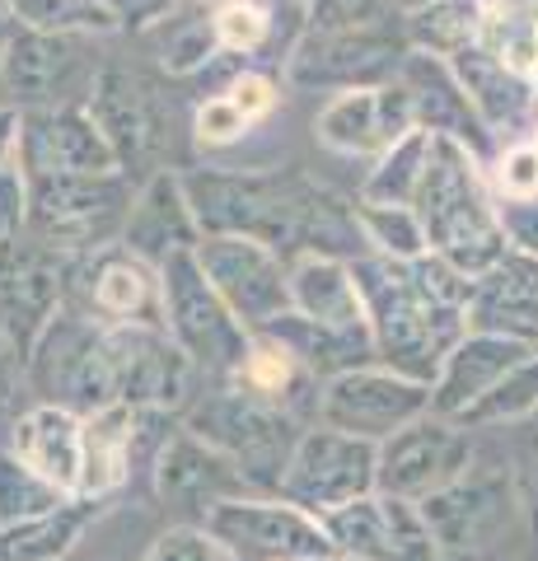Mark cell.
I'll use <instances>...</instances> for the list:
<instances>
[{"label":"cell","instance_id":"26","mask_svg":"<svg viewBox=\"0 0 538 561\" xmlns=\"http://www.w3.org/2000/svg\"><path fill=\"white\" fill-rule=\"evenodd\" d=\"M117 243H127L131 253H141L154 267L183 249H197L202 225H197V210H193V197H187V183L179 169H160L136 183V202L127 210V225Z\"/></svg>","mask_w":538,"mask_h":561},{"label":"cell","instance_id":"59","mask_svg":"<svg viewBox=\"0 0 538 561\" xmlns=\"http://www.w3.org/2000/svg\"><path fill=\"white\" fill-rule=\"evenodd\" d=\"M496 561H506V557H496Z\"/></svg>","mask_w":538,"mask_h":561},{"label":"cell","instance_id":"49","mask_svg":"<svg viewBox=\"0 0 538 561\" xmlns=\"http://www.w3.org/2000/svg\"><path fill=\"white\" fill-rule=\"evenodd\" d=\"M28 225V173L24 164L0 169V234H20Z\"/></svg>","mask_w":538,"mask_h":561},{"label":"cell","instance_id":"58","mask_svg":"<svg viewBox=\"0 0 538 561\" xmlns=\"http://www.w3.org/2000/svg\"><path fill=\"white\" fill-rule=\"evenodd\" d=\"M478 5H492V0H478Z\"/></svg>","mask_w":538,"mask_h":561},{"label":"cell","instance_id":"42","mask_svg":"<svg viewBox=\"0 0 538 561\" xmlns=\"http://www.w3.org/2000/svg\"><path fill=\"white\" fill-rule=\"evenodd\" d=\"M356 220H360V234H366L370 253L403 257V262L431 253L426 230H422V220H416V206H375V202L356 197Z\"/></svg>","mask_w":538,"mask_h":561},{"label":"cell","instance_id":"56","mask_svg":"<svg viewBox=\"0 0 538 561\" xmlns=\"http://www.w3.org/2000/svg\"><path fill=\"white\" fill-rule=\"evenodd\" d=\"M0 351H10V342H5V332H0Z\"/></svg>","mask_w":538,"mask_h":561},{"label":"cell","instance_id":"29","mask_svg":"<svg viewBox=\"0 0 538 561\" xmlns=\"http://www.w3.org/2000/svg\"><path fill=\"white\" fill-rule=\"evenodd\" d=\"M136 468H141V454H136V408L108 402V408H99L80 421V491L76 496L108 505L131 482Z\"/></svg>","mask_w":538,"mask_h":561},{"label":"cell","instance_id":"53","mask_svg":"<svg viewBox=\"0 0 538 561\" xmlns=\"http://www.w3.org/2000/svg\"><path fill=\"white\" fill-rule=\"evenodd\" d=\"M20 28V20H14L10 0H0V61H5V47H10V33Z\"/></svg>","mask_w":538,"mask_h":561},{"label":"cell","instance_id":"17","mask_svg":"<svg viewBox=\"0 0 538 561\" xmlns=\"http://www.w3.org/2000/svg\"><path fill=\"white\" fill-rule=\"evenodd\" d=\"M426 412H431V383L398 375L379 360L323 379V393H319V421L375 445Z\"/></svg>","mask_w":538,"mask_h":561},{"label":"cell","instance_id":"37","mask_svg":"<svg viewBox=\"0 0 538 561\" xmlns=\"http://www.w3.org/2000/svg\"><path fill=\"white\" fill-rule=\"evenodd\" d=\"M426 160H431V131L412 127L403 140H393V146L370 164L366 183H360V202H375V206H412L416 202V187H422Z\"/></svg>","mask_w":538,"mask_h":561},{"label":"cell","instance_id":"45","mask_svg":"<svg viewBox=\"0 0 538 561\" xmlns=\"http://www.w3.org/2000/svg\"><path fill=\"white\" fill-rule=\"evenodd\" d=\"M300 14L309 33H346V28L385 24L398 10L389 0H300Z\"/></svg>","mask_w":538,"mask_h":561},{"label":"cell","instance_id":"25","mask_svg":"<svg viewBox=\"0 0 538 561\" xmlns=\"http://www.w3.org/2000/svg\"><path fill=\"white\" fill-rule=\"evenodd\" d=\"M529 351H538V342L511 337V332H492V328H468L455 342V351L445 356L440 375L431 379V412L459 421L468 408H478Z\"/></svg>","mask_w":538,"mask_h":561},{"label":"cell","instance_id":"18","mask_svg":"<svg viewBox=\"0 0 538 561\" xmlns=\"http://www.w3.org/2000/svg\"><path fill=\"white\" fill-rule=\"evenodd\" d=\"M337 561H440V542L416 501L370 491L342 511L319 515Z\"/></svg>","mask_w":538,"mask_h":561},{"label":"cell","instance_id":"35","mask_svg":"<svg viewBox=\"0 0 538 561\" xmlns=\"http://www.w3.org/2000/svg\"><path fill=\"white\" fill-rule=\"evenodd\" d=\"M99 515H103V501L71 496L47 515L5 524L0 529V561H61Z\"/></svg>","mask_w":538,"mask_h":561},{"label":"cell","instance_id":"9","mask_svg":"<svg viewBox=\"0 0 538 561\" xmlns=\"http://www.w3.org/2000/svg\"><path fill=\"white\" fill-rule=\"evenodd\" d=\"M412 51L403 20L346 28V33H300L282 66V76L295 90H366V84H389L398 66Z\"/></svg>","mask_w":538,"mask_h":561},{"label":"cell","instance_id":"43","mask_svg":"<svg viewBox=\"0 0 538 561\" xmlns=\"http://www.w3.org/2000/svg\"><path fill=\"white\" fill-rule=\"evenodd\" d=\"M193 146L197 150H230V146H239L249 131H253V122L239 113V103L230 99V94H211V99H202L197 108H193Z\"/></svg>","mask_w":538,"mask_h":561},{"label":"cell","instance_id":"27","mask_svg":"<svg viewBox=\"0 0 538 561\" xmlns=\"http://www.w3.org/2000/svg\"><path fill=\"white\" fill-rule=\"evenodd\" d=\"M455 66V76L463 84L468 103L478 108V117L488 122V131L506 146V140H519L538 127V84L519 80L515 70H506L478 38L459 47L455 57H445Z\"/></svg>","mask_w":538,"mask_h":561},{"label":"cell","instance_id":"11","mask_svg":"<svg viewBox=\"0 0 538 561\" xmlns=\"http://www.w3.org/2000/svg\"><path fill=\"white\" fill-rule=\"evenodd\" d=\"M211 529L225 552L234 561H314L333 557V538H328L323 519L305 505L286 501L282 491H249L216 505L202 519Z\"/></svg>","mask_w":538,"mask_h":561},{"label":"cell","instance_id":"4","mask_svg":"<svg viewBox=\"0 0 538 561\" xmlns=\"http://www.w3.org/2000/svg\"><path fill=\"white\" fill-rule=\"evenodd\" d=\"M183 426H193L202 440H211L220 454H230L257 491H276L305 426H314V421L220 379L206 389V398L193 402Z\"/></svg>","mask_w":538,"mask_h":561},{"label":"cell","instance_id":"23","mask_svg":"<svg viewBox=\"0 0 538 561\" xmlns=\"http://www.w3.org/2000/svg\"><path fill=\"white\" fill-rule=\"evenodd\" d=\"M24 173H113L123 169L99 131L94 113L84 103H57V108H24L20 136Z\"/></svg>","mask_w":538,"mask_h":561},{"label":"cell","instance_id":"7","mask_svg":"<svg viewBox=\"0 0 538 561\" xmlns=\"http://www.w3.org/2000/svg\"><path fill=\"white\" fill-rule=\"evenodd\" d=\"M84 108L94 113L117 164L136 183L160 169H173V140H179V131H173V103L146 70H136L127 61H103Z\"/></svg>","mask_w":538,"mask_h":561},{"label":"cell","instance_id":"46","mask_svg":"<svg viewBox=\"0 0 538 561\" xmlns=\"http://www.w3.org/2000/svg\"><path fill=\"white\" fill-rule=\"evenodd\" d=\"M141 561H234L206 524H173L141 552Z\"/></svg>","mask_w":538,"mask_h":561},{"label":"cell","instance_id":"55","mask_svg":"<svg viewBox=\"0 0 538 561\" xmlns=\"http://www.w3.org/2000/svg\"><path fill=\"white\" fill-rule=\"evenodd\" d=\"M272 5H295V10H300V0H272Z\"/></svg>","mask_w":538,"mask_h":561},{"label":"cell","instance_id":"13","mask_svg":"<svg viewBox=\"0 0 538 561\" xmlns=\"http://www.w3.org/2000/svg\"><path fill=\"white\" fill-rule=\"evenodd\" d=\"M375 463H379V445L360 440L352 431H337L328 421H314L305 426L300 445H295L290 463L282 472V496L305 505L314 515L342 511L360 496L375 491Z\"/></svg>","mask_w":538,"mask_h":561},{"label":"cell","instance_id":"44","mask_svg":"<svg viewBox=\"0 0 538 561\" xmlns=\"http://www.w3.org/2000/svg\"><path fill=\"white\" fill-rule=\"evenodd\" d=\"M488 179L496 197H534L538 192V140L519 136L496 146V154L488 160Z\"/></svg>","mask_w":538,"mask_h":561},{"label":"cell","instance_id":"6","mask_svg":"<svg viewBox=\"0 0 538 561\" xmlns=\"http://www.w3.org/2000/svg\"><path fill=\"white\" fill-rule=\"evenodd\" d=\"M103 323L76 305H61L47 319V328L24 351V383L38 402H57L80 416L108 408L113 398V370H108V337Z\"/></svg>","mask_w":538,"mask_h":561},{"label":"cell","instance_id":"3","mask_svg":"<svg viewBox=\"0 0 538 561\" xmlns=\"http://www.w3.org/2000/svg\"><path fill=\"white\" fill-rule=\"evenodd\" d=\"M416 220L426 230V249L478 276L511 249L501 230V206L488 179V160L455 136H431V160L416 187Z\"/></svg>","mask_w":538,"mask_h":561},{"label":"cell","instance_id":"20","mask_svg":"<svg viewBox=\"0 0 538 561\" xmlns=\"http://www.w3.org/2000/svg\"><path fill=\"white\" fill-rule=\"evenodd\" d=\"M154 496H160L169 511H179L187 524H202L216 505L249 496L257 491L244 468H239L230 454H220L211 440H202L193 426H179L164 440V449L154 454Z\"/></svg>","mask_w":538,"mask_h":561},{"label":"cell","instance_id":"2","mask_svg":"<svg viewBox=\"0 0 538 561\" xmlns=\"http://www.w3.org/2000/svg\"><path fill=\"white\" fill-rule=\"evenodd\" d=\"M352 272L360 300H366L375 360L408 379L431 383L455 342L468 332L473 276L445 262L440 253H422L412 262L360 253L352 257Z\"/></svg>","mask_w":538,"mask_h":561},{"label":"cell","instance_id":"36","mask_svg":"<svg viewBox=\"0 0 538 561\" xmlns=\"http://www.w3.org/2000/svg\"><path fill=\"white\" fill-rule=\"evenodd\" d=\"M478 43L519 80L538 84V0H492L482 10Z\"/></svg>","mask_w":538,"mask_h":561},{"label":"cell","instance_id":"41","mask_svg":"<svg viewBox=\"0 0 538 561\" xmlns=\"http://www.w3.org/2000/svg\"><path fill=\"white\" fill-rule=\"evenodd\" d=\"M66 501H71L66 491H57L47 478H38L10 445H0V529H5V524H20V519H33V515H47Z\"/></svg>","mask_w":538,"mask_h":561},{"label":"cell","instance_id":"10","mask_svg":"<svg viewBox=\"0 0 538 561\" xmlns=\"http://www.w3.org/2000/svg\"><path fill=\"white\" fill-rule=\"evenodd\" d=\"M99 38L84 33H43L14 28L5 61H0V90L14 108H57V103H84L99 76Z\"/></svg>","mask_w":538,"mask_h":561},{"label":"cell","instance_id":"16","mask_svg":"<svg viewBox=\"0 0 538 561\" xmlns=\"http://www.w3.org/2000/svg\"><path fill=\"white\" fill-rule=\"evenodd\" d=\"M197 262L249 332L290 309V257L249 234H202Z\"/></svg>","mask_w":538,"mask_h":561},{"label":"cell","instance_id":"51","mask_svg":"<svg viewBox=\"0 0 538 561\" xmlns=\"http://www.w3.org/2000/svg\"><path fill=\"white\" fill-rule=\"evenodd\" d=\"M14 356V351H0V435H5V440H10V426H14V421H20V393L28 389V383H24V370H20V365H14L10 360Z\"/></svg>","mask_w":538,"mask_h":561},{"label":"cell","instance_id":"8","mask_svg":"<svg viewBox=\"0 0 538 561\" xmlns=\"http://www.w3.org/2000/svg\"><path fill=\"white\" fill-rule=\"evenodd\" d=\"M164 280V328L183 346V356L197 365L202 379H230L234 365L244 360V346L253 332L239 323V313L220 300L211 276L202 272L197 249H183L160 262Z\"/></svg>","mask_w":538,"mask_h":561},{"label":"cell","instance_id":"15","mask_svg":"<svg viewBox=\"0 0 538 561\" xmlns=\"http://www.w3.org/2000/svg\"><path fill=\"white\" fill-rule=\"evenodd\" d=\"M473 468V440L468 426L449 416H416L403 431H393L389 440H379V463H375V491L403 496L422 505L426 496H436L440 486L459 482Z\"/></svg>","mask_w":538,"mask_h":561},{"label":"cell","instance_id":"48","mask_svg":"<svg viewBox=\"0 0 538 561\" xmlns=\"http://www.w3.org/2000/svg\"><path fill=\"white\" fill-rule=\"evenodd\" d=\"M519 426H525V435H519V459H515V491L538 529V412L519 421Z\"/></svg>","mask_w":538,"mask_h":561},{"label":"cell","instance_id":"24","mask_svg":"<svg viewBox=\"0 0 538 561\" xmlns=\"http://www.w3.org/2000/svg\"><path fill=\"white\" fill-rule=\"evenodd\" d=\"M398 80H403V90L412 99L416 127L431 131V136H455L478 154V160H492L501 140L488 131V122L478 117L473 103H468L455 66H449L445 57L412 47L403 57V66H398Z\"/></svg>","mask_w":538,"mask_h":561},{"label":"cell","instance_id":"54","mask_svg":"<svg viewBox=\"0 0 538 561\" xmlns=\"http://www.w3.org/2000/svg\"><path fill=\"white\" fill-rule=\"evenodd\" d=\"M389 5H393L398 14H408V10H416V5H426V0H389Z\"/></svg>","mask_w":538,"mask_h":561},{"label":"cell","instance_id":"39","mask_svg":"<svg viewBox=\"0 0 538 561\" xmlns=\"http://www.w3.org/2000/svg\"><path fill=\"white\" fill-rule=\"evenodd\" d=\"M14 20L43 33H84V38H108L123 33L108 0H10Z\"/></svg>","mask_w":538,"mask_h":561},{"label":"cell","instance_id":"22","mask_svg":"<svg viewBox=\"0 0 538 561\" xmlns=\"http://www.w3.org/2000/svg\"><path fill=\"white\" fill-rule=\"evenodd\" d=\"M519 505V491L511 472H478L468 468L459 482L440 486L436 496L422 501V515L431 524V534L440 542V561L445 557H468L478 552L492 534L506 529L511 511Z\"/></svg>","mask_w":538,"mask_h":561},{"label":"cell","instance_id":"31","mask_svg":"<svg viewBox=\"0 0 538 561\" xmlns=\"http://www.w3.org/2000/svg\"><path fill=\"white\" fill-rule=\"evenodd\" d=\"M290 309H300L305 319H319L328 328H370L352 262L333 253L290 257Z\"/></svg>","mask_w":538,"mask_h":561},{"label":"cell","instance_id":"52","mask_svg":"<svg viewBox=\"0 0 538 561\" xmlns=\"http://www.w3.org/2000/svg\"><path fill=\"white\" fill-rule=\"evenodd\" d=\"M20 136H24V108H14L5 99L0 103V169L20 164Z\"/></svg>","mask_w":538,"mask_h":561},{"label":"cell","instance_id":"12","mask_svg":"<svg viewBox=\"0 0 538 561\" xmlns=\"http://www.w3.org/2000/svg\"><path fill=\"white\" fill-rule=\"evenodd\" d=\"M66 305L103 328H164V280L154 262L113 239L103 249L76 253Z\"/></svg>","mask_w":538,"mask_h":561},{"label":"cell","instance_id":"30","mask_svg":"<svg viewBox=\"0 0 538 561\" xmlns=\"http://www.w3.org/2000/svg\"><path fill=\"white\" fill-rule=\"evenodd\" d=\"M80 412L57 408V402H33L20 412V421L10 426V449L20 459L47 478L57 491L76 496L80 491Z\"/></svg>","mask_w":538,"mask_h":561},{"label":"cell","instance_id":"5","mask_svg":"<svg viewBox=\"0 0 538 561\" xmlns=\"http://www.w3.org/2000/svg\"><path fill=\"white\" fill-rule=\"evenodd\" d=\"M136 179L113 173H28V234L61 253H90L123 239Z\"/></svg>","mask_w":538,"mask_h":561},{"label":"cell","instance_id":"34","mask_svg":"<svg viewBox=\"0 0 538 561\" xmlns=\"http://www.w3.org/2000/svg\"><path fill=\"white\" fill-rule=\"evenodd\" d=\"M141 38L154 51V66H160L164 76H173V80L197 76V70H206L216 57H225L220 38H216L211 5H206V0H183L169 20H160L150 33H141Z\"/></svg>","mask_w":538,"mask_h":561},{"label":"cell","instance_id":"33","mask_svg":"<svg viewBox=\"0 0 538 561\" xmlns=\"http://www.w3.org/2000/svg\"><path fill=\"white\" fill-rule=\"evenodd\" d=\"M230 383H239V389L276 402V408H290L295 416H305V421H319L323 379L309 375L305 365L272 337V332H253L249 346H244V360L234 365Z\"/></svg>","mask_w":538,"mask_h":561},{"label":"cell","instance_id":"50","mask_svg":"<svg viewBox=\"0 0 538 561\" xmlns=\"http://www.w3.org/2000/svg\"><path fill=\"white\" fill-rule=\"evenodd\" d=\"M108 5L117 14V24H123V33H150L160 20H169L183 0H108Z\"/></svg>","mask_w":538,"mask_h":561},{"label":"cell","instance_id":"28","mask_svg":"<svg viewBox=\"0 0 538 561\" xmlns=\"http://www.w3.org/2000/svg\"><path fill=\"white\" fill-rule=\"evenodd\" d=\"M468 328H492L538 342V253L506 249L488 272L473 276Z\"/></svg>","mask_w":538,"mask_h":561},{"label":"cell","instance_id":"19","mask_svg":"<svg viewBox=\"0 0 538 561\" xmlns=\"http://www.w3.org/2000/svg\"><path fill=\"white\" fill-rule=\"evenodd\" d=\"M103 337H108V370L117 402L160 412L187 408L193 383L202 375L183 356V346L169 337V328H108Z\"/></svg>","mask_w":538,"mask_h":561},{"label":"cell","instance_id":"38","mask_svg":"<svg viewBox=\"0 0 538 561\" xmlns=\"http://www.w3.org/2000/svg\"><path fill=\"white\" fill-rule=\"evenodd\" d=\"M482 10L488 5H478V0H426V5L398 14V20H403V33L412 47L436 51V57H455L459 47L478 38Z\"/></svg>","mask_w":538,"mask_h":561},{"label":"cell","instance_id":"57","mask_svg":"<svg viewBox=\"0 0 538 561\" xmlns=\"http://www.w3.org/2000/svg\"><path fill=\"white\" fill-rule=\"evenodd\" d=\"M314 561H337V557H314Z\"/></svg>","mask_w":538,"mask_h":561},{"label":"cell","instance_id":"47","mask_svg":"<svg viewBox=\"0 0 538 561\" xmlns=\"http://www.w3.org/2000/svg\"><path fill=\"white\" fill-rule=\"evenodd\" d=\"M501 206V230L506 243L519 253H538V192L534 197H496Z\"/></svg>","mask_w":538,"mask_h":561},{"label":"cell","instance_id":"21","mask_svg":"<svg viewBox=\"0 0 538 561\" xmlns=\"http://www.w3.org/2000/svg\"><path fill=\"white\" fill-rule=\"evenodd\" d=\"M416 127L412 99L403 80L366 84V90H342L319 108L314 136L323 150L346 154V160H379L393 140H403Z\"/></svg>","mask_w":538,"mask_h":561},{"label":"cell","instance_id":"32","mask_svg":"<svg viewBox=\"0 0 538 561\" xmlns=\"http://www.w3.org/2000/svg\"><path fill=\"white\" fill-rule=\"evenodd\" d=\"M257 332H272L314 379H333V375L356 370V365H375L370 328H328L319 319H305L300 309H286Z\"/></svg>","mask_w":538,"mask_h":561},{"label":"cell","instance_id":"40","mask_svg":"<svg viewBox=\"0 0 538 561\" xmlns=\"http://www.w3.org/2000/svg\"><path fill=\"white\" fill-rule=\"evenodd\" d=\"M534 412H538V351H529V356L519 360L515 370L478 402V408H468L459 416V426H468V431L519 426V421H529Z\"/></svg>","mask_w":538,"mask_h":561},{"label":"cell","instance_id":"1","mask_svg":"<svg viewBox=\"0 0 538 561\" xmlns=\"http://www.w3.org/2000/svg\"><path fill=\"white\" fill-rule=\"evenodd\" d=\"M187 197H193L202 234H249L272 243L276 253H333L360 257L366 234L356 220V202L333 197L300 169H187Z\"/></svg>","mask_w":538,"mask_h":561},{"label":"cell","instance_id":"14","mask_svg":"<svg viewBox=\"0 0 538 561\" xmlns=\"http://www.w3.org/2000/svg\"><path fill=\"white\" fill-rule=\"evenodd\" d=\"M76 253H61L38 234H0V332L14 356H24L47 319L66 305Z\"/></svg>","mask_w":538,"mask_h":561}]
</instances>
